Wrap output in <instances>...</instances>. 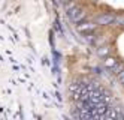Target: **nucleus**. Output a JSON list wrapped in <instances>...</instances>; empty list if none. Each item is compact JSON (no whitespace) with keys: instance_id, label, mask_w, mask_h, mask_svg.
<instances>
[{"instance_id":"obj_2","label":"nucleus","mask_w":124,"mask_h":120,"mask_svg":"<svg viewBox=\"0 0 124 120\" xmlns=\"http://www.w3.org/2000/svg\"><path fill=\"white\" fill-rule=\"evenodd\" d=\"M96 27H97V23H78L76 30L81 33H88V32H93Z\"/></svg>"},{"instance_id":"obj_10","label":"nucleus","mask_w":124,"mask_h":120,"mask_svg":"<svg viewBox=\"0 0 124 120\" xmlns=\"http://www.w3.org/2000/svg\"><path fill=\"white\" fill-rule=\"evenodd\" d=\"M61 2H63V3H67V2H70V0H61Z\"/></svg>"},{"instance_id":"obj_6","label":"nucleus","mask_w":124,"mask_h":120,"mask_svg":"<svg viewBox=\"0 0 124 120\" xmlns=\"http://www.w3.org/2000/svg\"><path fill=\"white\" fill-rule=\"evenodd\" d=\"M108 53H109V48H108V47H100V48H97V54H99V56H106Z\"/></svg>"},{"instance_id":"obj_5","label":"nucleus","mask_w":124,"mask_h":120,"mask_svg":"<svg viewBox=\"0 0 124 120\" xmlns=\"http://www.w3.org/2000/svg\"><path fill=\"white\" fill-rule=\"evenodd\" d=\"M123 69H124V63H117V65H115L112 69H109V71H111V74H114V75H118Z\"/></svg>"},{"instance_id":"obj_7","label":"nucleus","mask_w":124,"mask_h":120,"mask_svg":"<svg viewBox=\"0 0 124 120\" xmlns=\"http://www.w3.org/2000/svg\"><path fill=\"white\" fill-rule=\"evenodd\" d=\"M79 89H81V84H79V83H72V84L69 86V90L72 92V93L76 92V90H79Z\"/></svg>"},{"instance_id":"obj_1","label":"nucleus","mask_w":124,"mask_h":120,"mask_svg":"<svg viewBox=\"0 0 124 120\" xmlns=\"http://www.w3.org/2000/svg\"><path fill=\"white\" fill-rule=\"evenodd\" d=\"M114 21H115V17L112 14H103V15H99L96 18L97 26H108V24H111Z\"/></svg>"},{"instance_id":"obj_11","label":"nucleus","mask_w":124,"mask_h":120,"mask_svg":"<svg viewBox=\"0 0 124 120\" xmlns=\"http://www.w3.org/2000/svg\"><path fill=\"white\" fill-rule=\"evenodd\" d=\"M123 119H124V111H123Z\"/></svg>"},{"instance_id":"obj_9","label":"nucleus","mask_w":124,"mask_h":120,"mask_svg":"<svg viewBox=\"0 0 124 120\" xmlns=\"http://www.w3.org/2000/svg\"><path fill=\"white\" fill-rule=\"evenodd\" d=\"M117 77H118V81L121 83V84H124V69H123V71H121V72L118 74Z\"/></svg>"},{"instance_id":"obj_3","label":"nucleus","mask_w":124,"mask_h":120,"mask_svg":"<svg viewBox=\"0 0 124 120\" xmlns=\"http://www.w3.org/2000/svg\"><path fill=\"white\" fill-rule=\"evenodd\" d=\"M105 117L108 119V120H111V119H117V117H118V110L109 105L108 110H106V113H105Z\"/></svg>"},{"instance_id":"obj_4","label":"nucleus","mask_w":124,"mask_h":120,"mask_svg":"<svg viewBox=\"0 0 124 120\" xmlns=\"http://www.w3.org/2000/svg\"><path fill=\"white\" fill-rule=\"evenodd\" d=\"M117 63H118V60L115 59V57L108 56V57H105V60H103V66H105V68H108V69H112Z\"/></svg>"},{"instance_id":"obj_8","label":"nucleus","mask_w":124,"mask_h":120,"mask_svg":"<svg viewBox=\"0 0 124 120\" xmlns=\"http://www.w3.org/2000/svg\"><path fill=\"white\" fill-rule=\"evenodd\" d=\"M111 99H112V96L108 93V92H103V101H105V102H106V104H109V102H111Z\"/></svg>"}]
</instances>
